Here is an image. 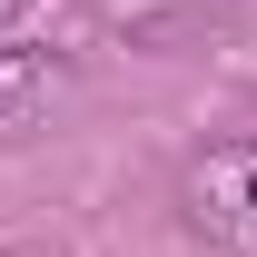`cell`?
Returning a JSON list of instances; mask_svg holds the SVG:
<instances>
[{
    "mask_svg": "<svg viewBox=\"0 0 257 257\" xmlns=\"http://www.w3.org/2000/svg\"><path fill=\"white\" fill-rule=\"evenodd\" d=\"M50 89H60L50 50H10V40H0V139H10V128H40Z\"/></svg>",
    "mask_w": 257,
    "mask_h": 257,
    "instance_id": "cell-2",
    "label": "cell"
},
{
    "mask_svg": "<svg viewBox=\"0 0 257 257\" xmlns=\"http://www.w3.org/2000/svg\"><path fill=\"white\" fill-rule=\"evenodd\" d=\"M20 20H30V0H0V40H10V30H20Z\"/></svg>",
    "mask_w": 257,
    "mask_h": 257,
    "instance_id": "cell-3",
    "label": "cell"
},
{
    "mask_svg": "<svg viewBox=\"0 0 257 257\" xmlns=\"http://www.w3.org/2000/svg\"><path fill=\"white\" fill-rule=\"evenodd\" d=\"M178 198H188V227L208 237V247L257 257V139H218V149H198L188 178H178Z\"/></svg>",
    "mask_w": 257,
    "mask_h": 257,
    "instance_id": "cell-1",
    "label": "cell"
}]
</instances>
